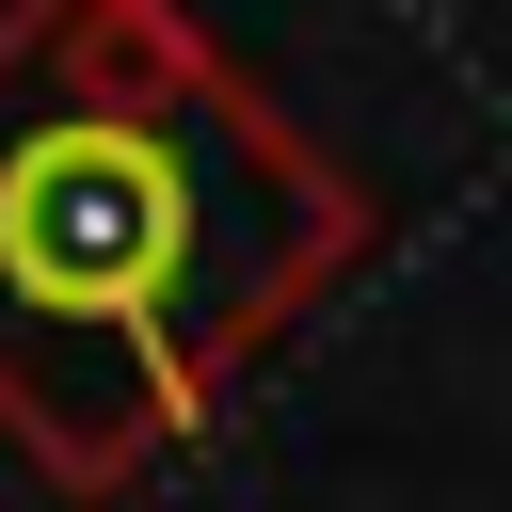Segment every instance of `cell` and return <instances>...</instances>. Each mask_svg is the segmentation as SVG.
I'll return each instance as SVG.
<instances>
[{
    "instance_id": "obj_1",
    "label": "cell",
    "mask_w": 512,
    "mask_h": 512,
    "mask_svg": "<svg viewBox=\"0 0 512 512\" xmlns=\"http://www.w3.org/2000/svg\"><path fill=\"white\" fill-rule=\"evenodd\" d=\"M384 240L192 0H0V448L112 512Z\"/></svg>"
}]
</instances>
